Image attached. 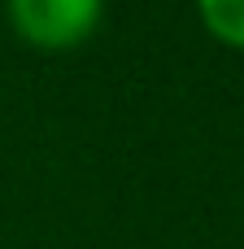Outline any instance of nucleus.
Segmentation results:
<instances>
[{
  "label": "nucleus",
  "mask_w": 244,
  "mask_h": 249,
  "mask_svg": "<svg viewBox=\"0 0 244 249\" xmlns=\"http://www.w3.org/2000/svg\"><path fill=\"white\" fill-rule=\"evenodd\" d=\"M4 9L17 39L44 53L79 48L83 39L96 35L105 18V0H4Z\"/></svg>",
  "instance_id": "obj_1"
},
{
  "label": "nucleus",
  "mask_w": 244,
  "mask_h": 249,
  "mask_svg": "<svg viewBox=\"0 0 244 249\" xmlns=\"http://www.w3.org/2000/svg\"><path fill=\"white\" fill-rule=\"evenodd\" d=\"M196 18L218 44L244 53V0H196Z\"/></svg>",
  "instance_id": "obj_2"
}]
</instances>
